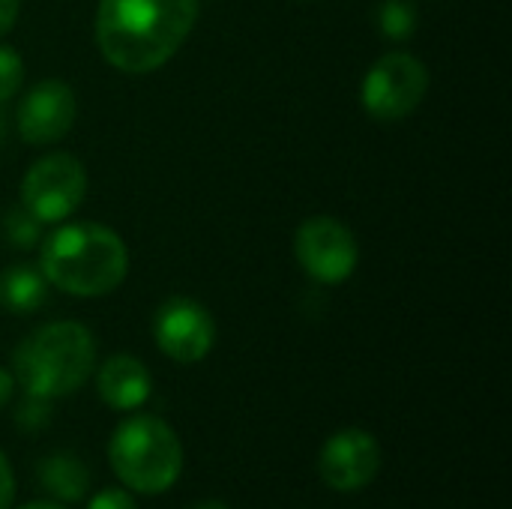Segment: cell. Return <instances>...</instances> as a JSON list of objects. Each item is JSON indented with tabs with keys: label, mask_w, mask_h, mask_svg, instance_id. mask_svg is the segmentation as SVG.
I'll use <instances>...</instances> for the list:
<instances>
[{
	"label": "cell",
	"mask_w": 512,
	"mask_h": 509,
	"mask_svg": "<svg viewBox=\"0 0 512 509\" xmlns=\"http://www.w3.org/2000/svg\"><path fill=\"white\" fill-rule=\"evenodd\" d=\"M429 90V69L408 51H390L375 60L360 87L366 114L378 123H399L411 117Z\"/></svg>",
	"instance_id": "cell-5"
},
{
	"label": "cell",
	"mask_w": 512,
	"mask_h": 509,
	"mask_svg": "<svg viewBox=\"0 0 512 509\" xmlns=\"http://www.w3.org/2000/svg\"><path fill=\"white\" fill-rule=\"evenodd\" d=\"M378 471L381 447L375 435L363 429L336 432L318 456V474L336 492H360L378 477Z\"/></svg>",
	"instance_id": "cell-10"
},
{
	"label": "cell",
	"mask_w": 512,
	"mask_h": 509,
	"mask_svg": "<svg viewBox=\"0 0 512 509\" xmlns=\"http://www.w3.org/2000/svg\"><path fill=\"white\" fill-rule=\"evenodd\" d=\"M24 84V60L12 45H0V105L9 102Z\"/></svg>",
	"instance_id": "cell-16"
},
{
	"label": "cell",
	"mask_w": 512,
	"mask_h": 509,
	"mask_svg": "<svg viewBox=\"0 0 512 509\" xmlns=\"http://www.w3.org/2000/svg\"><path fill=\"white\" fill-rule=\"evenodd\" d=\"M15 420H18V429H24V432H39V429H45L48 420H51V399L27 396V399L18 405Z\"/></svg>",
	"instance_id": "cell-17"
},
{
	"label": "cell",
	"mask_w": 512,
	"mask_h": 509,
	"mask_svg": "<svg viewBox=\"0 0 512 509\" xmlns=\"http://www.w3.org/2000/svg\"><path fill=\"white\" fill-rule=\"evenodd\" d=\"M21 12V0H0V39L15 27Z\"/></svg>",
	"instance_id": "cell-20"
},
{
	"label": "cell",
	"mask_w": 512,
	"mask_h": 509,
	"mask_svg": "<svg viewBox=\"0 0 512 509\" xmlns=\"http://www.w3.org/2000/svg\"><path fill=\"white\" fill-rule=\"evenodd\" d=\"M15 501V477H12V465L0 450V509H9Z\"/></svg>",
	"instance_id": "cell-19"
},
{
	"label": "cell",
	"mask_w": 512,
	"mask_h": 509,
	"mask_svg": "<svg viewBox=\"0 0 512 509\" xmlns=\"http://www.w3.org/2000/svg\"><path fill=\"white\" fill-rule=\"evenodd\" d=\"M84 509H138V507H135V501H132V495H129V492H123V489H102V492H96V495L87 501V507Z\"/></svg>",
	"instance_id": "cell-18"
},
{
	"label": "cell",
	"mask_w": 512,
	"mask_h": 509,
	"mask_svg": "<svg viewBox=\"0 0 512 509\" xmlns=\"http://www.w3.org/2000/svg\"><path fill=\"white\" fill-rule=\"evenodd\" d=\"M0 234L12 249L30 252V249H39L42 243V222L33 219L24 207H12L0 219Z\"/></svg>",
	"instance_id": "cell-15"
},
{
	"label": "cell",
	"mask_w": 512,
	"mask_h": 509,
	"mask_svg": "<svg viewBox=\"0 0 512 509\" xmlns=\"http://www.w3.org/2000/svg\"><path fill=\"white\" fill-rule=\"evenodd\" d=\"M96 390L99 399L114 408V411H135L141 408L150 393H153V378L147 366L138 357L129 354H114L99 366L96 375Z\"/></svg>",
	"instance_id": "cell-11"
},
{
	"label": "cell",
	"mask_w": 512,
	"mask_h": 509,
	"mask_svg": "<svg viewBox=\"0 0 512 509\" xmlns=\"http://www.w3.org/2000/svg\"><path fill=\"white\" fill-rule=\"evenodd\" d=\"M192 509H231V507H225L222 501H201V504H195Z\"/></svg>",
	"instance_id": "cell-23"
},
{
	"label": "cell",
	"mask_w": 512,
	"mask_h": 509,
	"mask_svg": "<svg viewBox=\"0 0 512 509\" xmlns=\"http://www.w3.org/2000/svg\"><path fill=\"white\" fill-rule=\"evenodd\" d=\"M21 509H66V507H60L57 501H36V504H27V507H21Z\"/></svg>",
	"instance_id": "cell-22"
},
{
	"label": "cell",
	"mask_w": 512,
	"mask_h": 509,
	"mask_svg": "<svg viewBox=\"0 0 512 509\" xmlns=\"http://www.w3.org/2000/svg\"><path fill=\"white\" fill-rule=\"evenodd\" d=\"M12 387H15V378L0 366V408H6V405H9V399H12Z\"/></svg>",
	"instance_id": "cell-21"
},
{
	"label": "cell",
	"mask_w": 512,
	"mask_h": 509,
	"mask_svg": "<svg viewBox=\"0 0 512 509\" xmlns=\"http://www.w3.org/2000/svg\"><path fill=\"white\" fill-rule=\"evenodd\" d=\"M198 12V0H99V54L120 72L147 75L180 51Z\"/></svg>",
	"instance_id": "cell-1"
},
{
	"label": "cell",
	"mask_w": 512,
	"mask_h": 509,
	"mask_svg": "<svg viewBox=\"0 0 512 509\" xmlns=\"http://www.w3.org/2000/svg\"><path fill=\"white\" fill-rule=\"evenodd\" d=\"M108 462L129 492L162 495L177 483L183 471V447L165 420L132 417L114 429Z\"/></svg>",
	"instance_id": "cell-4"
},
{
	"label": "cell",
	"mask_w": 512,
	"mask_h": 509,
	"mask_svg": "<svg viewBox=\"0 0 512 509\" xmlns=\"http://www.w3.org/2000/svg\"><path fill=\"white\" fill-rule=\"evenodd\" d=\"M48 279L39 264H12L0 273V306L12 315H33L48 300Z\"/></svg>",
	"instance_id": "cell-12"
},
{
	"label": "cell",
	"mask_w": 512,
	"mask_h": 509,
	"mask_svg": "<svg viewBox=\"0 0 512 509\" xmlns=\"http://www.w3.org/2000/svg\"><path fill=\"white\" fill-rule=\"evenodd\" d=\"M0 138H3V114H0Z\"/></svg>",
	"instance_id": "cell-24"
},
{
	"label": "cell",
	"mask_w": 512,
	"mask_h": 509,
	"mask_svg": "<svg viewBox=\"0 0 512 509\" xmlns=\"http://www.w3.org/2000/svg\"><path fill=\"white\" fill-rule=\"evenodd\" d=\"M96 369V339L78 321H54L30 336L12 354V375L27 396H72Z\"/></svg>",
	"instance_id": "cell-3"
},
{
	"label": "cell",
	"mask_w": 512,
	"mask_h": 509,
	"mask_svg": "<svg viewBox=\"0 0 512 509\" xmlns=\"http://www.w3.org/2000/svg\"><path fill=\"white\" fill-rule=\"evenodd\" d=\"M39 483L42 489L57 498V501H66V504H75L87 495L90 489V474H87V465L78 462L75 456L69 453H54L48 459L39 462Z\"/></svg>",
	"instance_id": "cell-13"
},
{
	"label": "cell",
	"mask_w": 512,
	"mask_h": 509,
	"mask_svg": "<svg viewBox=\"0 0 512 509\" xmlns=\"http://www.w3.org/2000/svg\"><path fill=\"white\" fill-rule=\"evenodd\" d=\"M378 30L384 39L405 42L417 33L420 24V9L414 0H381L378 3Z\"/></svg>",
	"instance_id": "cell-14"
},
{
	"label": "cell",
	"mask_w": 512,
	"mask_h": 509,
	"mask_svg": "<svg viewBox=\"0 0 512 509\" xmlns=\"http://www.w3.org/2000/svg\"><path fill=\"white\" fill-rule=\"evenodd\" d=\"M87 195V171L72 153L36 159L21 180V207L42 225L69 219Z\"/></svg>",
	"instance_id": "cell-6"
},
{
	"label": "cell",
	"mask_w": 512,
	"mask_h": 509,
	"mask_svg": "<svg viewBox=\"0 0 512 509\" xmlns=\"http://www.w3.org/2000/svg\"><path fill=\"white\" fill-rule=\"evenodd\" d=\"M294 258L321 285H342L354 276L360 249L354 231L336 216H309L294 231Z\"/></svg>",
	"instance_id": "cell-7"
},
{
	"label": "cell",
	"mask_w": 512,
	"mask_h": 509,
	"mask_svg": "<svg viewBox=\"0 0 512 509\" xmlns=\"http://www.w3.org/2000/svg\"><path fill=\"white\" fill-rule=\"evenodd\" d=\"M153 339L174 363H198L216 342V321L207 306L192 297H168L153 315Z\"/></svg>",
	"instance_id": "cell-8"
},
{
	"label": "cell",
	"mask_w": 512,
	"mask_h": 509,
	"mask_svg": "<svg viewBox=\"0 0 512 509\" xmlns=\"http://www.w3.org/2000/svg\"><path fill=\"white\" fill-rule=\"evenodd\" d=\"M39 270L48 285L63 294L105 297L123 285L129 252L111 228L99 222H69L39 243Z\"/></svg>",
	"instance_id": "cell-2"
},
{
	"label": "cell",
	"mask_w": 512,
	"mask_h": 509,
	"mask_svg": "<svg viewBox=\"0 0 512 509\" xmlns=\"http://www.w3.org/2000/svg\"><path fill=\"white\" fill-rule=\"evenodd\" d=\"M75 114H78V102L72 87L60 78H42L18 102L15 126L21 141L33 147H48L69 135Z\"/></svg>",
	"instance_id": "cell-9"
}]
</instances>
